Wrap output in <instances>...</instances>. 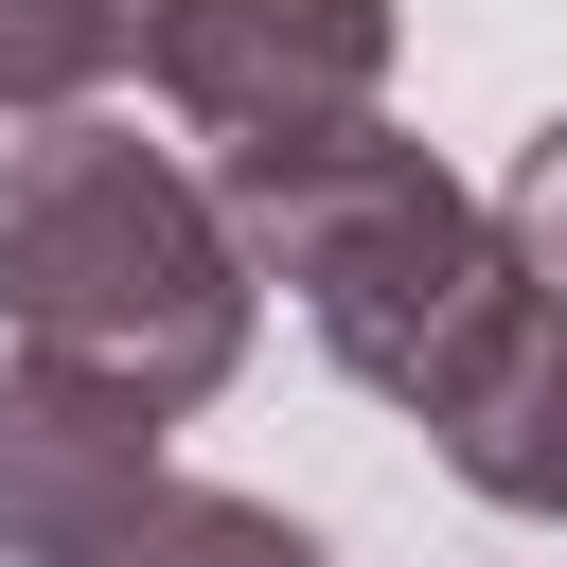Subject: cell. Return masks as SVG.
I'll return each instance as SVG.
<instances>
[{"instance_id": "obj_7", "label": "cell", "mask_w": 567, "mask_h": 567, "mask_svg": "<svg viewBox=\"0 0 567 567\" xmlns=\"http://www.w3.org/2000/svg\"><path fill=\"white\" fill-rule=\"evenodd\" d=\"M124 53H142V0H0V124L89 106Z\"/></svg>"}, {"instance_id": "obj_6", "label": "cell", "mask_w": 567, "mask_h": 567, "mask_svg": "<svg viewBox=\"0 0 567 567\" xmlns=\"http://www.w3.org/2000/svg\"><path fill=\"white\" fill-rule=\"evenodd\" d=\"M53 567H319V532L301 514H266V496H213V478H142L89 549H53Z\"/></svg>"}, {"instance_id": "obj_5", "label": "cell", "mask_w": 567, "mask_h": 567, "mask_svg": "<svg viewBox=\"0 0 567 567\" xmlns=\"http://www.w3.org/2000/svg\"><path fill=\"white\" fill-rule=\"evenodd\" d=\"M425 443L461 461V496H496V514H567V284H532V301L496 319V354L461 372V408H443Z\"/></svg>"}, {"instance_id": "obj_4", "label": "cell", "mask_w": 567, "mask_h": 567, "mask_svg": "<svg viewBox=\"0 0 567 567\" xmlns=\"http://www.w3.org/2000/svg\"><path fill=\"white\" fill-rule=\"evenodd\" d=\"M159 390H124V372H89V354H0V549L18 567H53V549H89L142 478H159Z\"/></svg>"}, {"instance_id": "obj_1", "label": "cell", "mask_w": 567, "mask_h": 567, "mask_svg": "<svg viewBox=\"0 0 567 567\" xmlns=\"http://www.w3.org/2000/svg\"><path fill=\"white\" fill-rule=\"evenodd\" d=\"M213 195H230L248 284H284V301L319 319V354H337L354 390H390L408 425H443L461 372L496 354V319L532 301L514 230H496L425 142H390L372 106H354V124H301V142H230Z\"/></svg>"}, {"instance_id": "obj_8", "label": "cell", "mask_w": 567, "mask_h": 567, "mask_svg": "<svg viewBox=\"0 0 567 567\" xmlns=\"http://www.w3.org/2000/svg\"><path fill=\"white\" fill-rule=\"evenodd\" d=\"M496 230H514V266H532V284H567V106L514 142V177H496Z\"/></svg>"}, {"instance_id": "obj_2", "label": "cell", "mask_w": 567, "mask_h": 567, "mask_svg": "<svg viewBox=\"0 0 567 567\" xmlns=\"http://www.w3.org/2000/svg\"><path fill=\"white\" fill-rule=\"evenodd\" d=\"M248 301L266 284H248L213 177H177L106 106L18 124V159H0V337L89 354V372H124L159 408H213L248 372Z\"/></svg>"}, {"instance_id": "obj_3", "label": "cell", "mask_w": 567, "mask_h": 567, "mask_svg": "<svg viewBox=\"0 0 567 567\" xmlns=\"http://www.w3.org/2000/svg\"><path fill=\"white\" fill-rule=\"evenodd\" d=\"M142 71L195 142H301L390 89V0H142Z\"/></svg>"}]
</instances>
